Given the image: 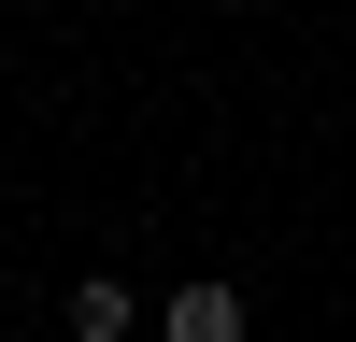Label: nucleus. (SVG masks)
I'll list each match as a JSON object with an SVG mask.
<instances>
[{
  "mask_svg": "<svg viewBox=\"0 0 356 342\" xmlns=\"http://www.w3.org/2000/svg\"><path fill=\"white\" fill-rule=\"evenodd\" d=\"M171 342H243V285H171Z\"/></svg>",
  "mask_w": 356,
  "mask_h": 342,
  "instance_id": "nucleus-1",
  "label": "nucleus"
},
{
  "mask_svg": "<svg viewBox=\"0 0 356 342\" xmlns=\"http://www.w3.org/2000/svg\"><path fill=\"white\" fill-rule=\"evenodd\" d=\"M129 328H143V300H129L114 271H86V285H72V342H129Z\"/></svg>",
  "mask_w": 356,
  "mask_h": 342,
  "instance_id": "nucleus-2",
  "label": "nucleus"
}]
</instances>
